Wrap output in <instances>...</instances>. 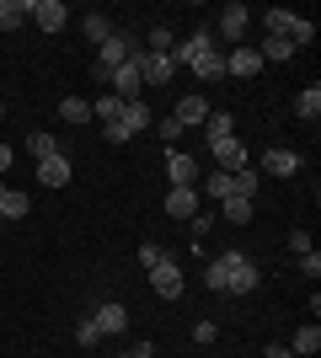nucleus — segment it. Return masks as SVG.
Returning a JSON list of instances; mask_svg holds the SVG:
<instances>
[{
  "instance_id": "nucleus-35",
  "label": "nucleus",
  "mask_w": 321,
  "mask_h": 358,
  "mask_svg": "<svg viewBox=\"0 0 321 358\" xmlns=\"http://www.w3.org/2000/svg\"><path fill=\"white\" fill-rule=\"evenodd\" d=\"M76 343H80V348H97V343H102V331H97V321H92V315H86V321L76 327Z\"/></svg>"
},
{
  "instance_id": "nucleus-18",
  "label": "nucleus",
  "mask_w": 321,
  "mask_h": 358,
  "mask_svg": "<svg viewBox=\"0 0 321 358\" xmlns=\"http://www.w3.org/2000/svg\"><path fill=\"white\" fill-rule=\"evenodd\" d=\"M171 118L183 123V129H187V123H204V118H209V96H199V91H193V96H183Z\"/></svg>"
},
{
  "instance_id": "nucleus-19",
  "label": "nucleus",
  "mask_w": 321,
  "mask_h": 358,
  "mask_svg": "<svg viewBox=\"0 0 321 358\" xmlns=\"http://www.w3.org/2000/svg\"><path fill=\"white\" fill-rule=\"evenodd\" d=\"M187 70L199 75V80H225V54H220V48H209V54H199Z\"/></svg>"
},
{
  "instance_id": "nucleus-31",
  "label": "nucleus",
  "mask_w": 321,
  "mask_h": 358,
  "mask_svg": "<svg viewBox=\"0 0 321 358\" xmlns=\"http://www.w3.org/2000/svg\"><path fill=\"white\" fill-rule=\"evenodd\" d=\"M113 32H118V27H113V22H107V16H102V11H92V16H86V38H92V43H97V48H102V43H107V38H113Z\"/></svg>"
},
{
  "instance_id": "nucleus-29",
  "label": "nucleus",
  "mask_w": 321,
  "mask_h": 358,
  "mask_svg": "<svg viewBox=\"0 0 321 358\" xmlns=\"http://www.w3.org/2000/svg\"><path fill=\"white\" fill-rule=\"evenodd\" d=\"M27 155L32 161H48V155H59V139L54 134H27Z\"/></svg>"
},
{
  "instance_id": "nucleus-40",
  "label": "nucleus",
  "mask_w": 321,
  "mask_h": 358,
  "mask_svg": "<svg viewBox=\"0 0 321 358\" xmlns=\"http://www.w3.org/2000/svg\"><path fill=\"white\" fill-rule=\"evenodd\" d=\"M155 134H161V139H177V134H183V123H177V118H161V123H155Z\"/></svg>"
},
{
  "instance_id": "nucleus-24",
  "label": "nucleus",
  "mask_w": 321,
  "mask_h": 358,
  "mask_svg": "<svg viewBox=\"0 0 321 358\" xmlns=\"http://www.w3.org/2000/svg\"><path fill=\"white\" fill-rule=\"evenodd\" d=\"M316 348H321V327H316V321H311V327H300V331H294L290 353H294V358H311V353H316Z\"/></svg>"
},
{
  "instance_id": "nucleus-6",
  "label": "nucleus",
  "mask_w": 321,
  "mask_h": 358,
  "mask_svg": "<svg viewBox=\"0 0 321 358\" xmlns=\"http://www.w3.org/2000/svg\"><path fill=\"white\" fill-rule=\"evenodd\" d=\"M70 177H76V166H70V155H48V161H38V187H70Z\"/></svg>"
},
{
  "instance_id": "nucleus-11",
  "label": "nucleus",
  "mask_w": 321,
  "mask_h": 358,
  "mask_svg": "<svg viewBox=\"0 0 321 358\" xmlns=\"http://www.w3.org/2000/svg\"><path fill=\"white\" fill-rule=\"evenodd\" d=\"M209 150H214V161H220V171H246V166H252V161H246V145L236 134L220 139V145H209Z\"/></svg>"
},
{
  "instance_id": "nucleus-28",
  "label": "nucleus",
  "mask_w": 321,
  "mask_h": 358,
  "mask_svg": "<svg viewBox=\"0 0 321 358\" xmlns=\"http://www.w3.org/2000/svg\"><path fill=\"white\" fill-rule=\"evenodd\" d=\"M118 113H123V102H118V96H113V91H107V96H97V102H92V118L102 123V129H107V123H118Z\"/></svg>"
},
{
  "instance_id": "nucleus-17",
  "label": "nucleus",
  "mask_w": 321,
  "mask_h": 358,
  "mask_svg": "<svg viewBox=\"0 0 321 358\" xmlns=\"http://www.w3.org/2000/svg\"><path fill=\"white\" fill-rule=\"evenodd\" d=\"M32 214V198L22 193V187H6L0 193V220H27Z\"/></svg>"
},
{
  "instance_id": "nucleus-10",
  "label": "nucleus",
  "mask_w": 321,
  "mask_h": 358,
  "mask_svg": "<svg viewBox=\"0 0 321 358\" xmlns=\"http://www.w3.org/2000/svg\"><path fill=\"white\" fill-rule=\"evenodd\" d=\"M246 22H252V11H246V6H241V0H230V6H225V11H220V16H214V27H220V32H225V38H230V43H241V32H246Z\"/></svg>"
},
{
  "instance_id": "nucleus-41",
  "label": "nucleus",
  "mask_w": 321,
  "mask_h": 358,
  "mask_svg": "<svg viewBox=\"0 0 321 358\" xmlns=\"http://www.w3.org/2000/svg\"><path fill=\"white\" fill-rule=\"evenodd\" d=\"M187 224H193V236H209V230H214V220H209V214H204V209L193 214V220H187Z\"/></svg>"
},
{
  "instance_id": "nucleus-42",
  "label": "nucleus",
  "mask_w": 321,
  "mask_h": 358,
  "mask_svg": "<svg viewBox=\"0 0 321 358\" xmlns=\"http://www.w3.org/2000/svg\"><path fill=\"white\" fill-rule=\"evenodd\" d=\"M0 171H11V145H0Z\"/></svg>"
},
{
  "instance_id": "nucleus-16",
  "label": "nucleus",
  "mask_w": 321,
  "mask_h": 358,
  "mask_svg": "<svg viewBox=\"0 0 321 358\" xmlns=\"http://www.w3.org/2000/svg\"><path fill=\"white\" fill-rule=\"evenodd\" d=\"M262 171H268V177H294V171H300V155H294V150H268V155H262Z\"/></svg>"
},
{
  "instance_id": "nucleus-1",
  "label": "nucleus",
  "mask_w": 321,
  "mask_h": 358,
  "mask_svg": "<svg viewBox=\"0 0 321 358\" xmlns=\"http://www.w3.org/2000/svg\"><path fill=\"white\" fill-rule=\"evenodd\" d=\"M257 262L246 252H225V257H214L209 262V273H204V284L214 289V294H252L257 289Z\"/></svg>"
},
{
  "instance_id": "nucleus-20",
  "label": "nucleus",
  "mask_w": 321,
  "mask_h": 358,
  "mask_svg": "<svg viewBox=\"0 0 321 358\" xmlns=\"http://www.w3.org/2000/svg\"><path fill=\"white\" fill-rule=\"evenodd\" d=\"M262 22H268V38H290L300 16H294L290 6H268V16H262Z\"/></svg>"
},
{
  "instance_id": "nucleus-27",
  "label": "nucleus",
  "mask_w": 321,
  "mask_h": 358,
  "mask_svg": "<svg viewBox=\"0 0 321 358\" xmlns=\"http://www.w3.org/2000/svg\"><path fill=\"white\" fill-rule=\"evenodd\" d=\"M59 118L64 123H92V102H86V96H64V102H59Z\"/></svg>"
},
{
  "instance_id": "nucleus-4",
  "label": "nucleus",
  "mask_w": 321,
  "mask_h": 358,
  "mask_svg": "<svg viewBox=\"0 0 321 358\" xmlns=\"http://www.w3.org/2000/svg\"><path fill=\"white\" fill-rule=\"evenodd\" d=\"M150 289L161 299H183V268H177L171 257H161V262L150 268Z\"/></svg>"
},
{
  "instance_id": "nucleus-13",
  "label": "nucleus",
  "mask_w": 321,
  "mask_h": 358,
  "mask_svg": "<svg viewBox=\"0 0 321 358\" xmlns=\"http://www.w3.org/2000/svg\"><path fill=\"white\" fill-rule=\"evenodd\" d=\"M150 107L145 102H123V113H118V129H123V139H134V134H145V129H150Z\"/></svg>"
},
{
  "instance_id": "nucleus-2",
  "label": "nucleus",
  "mask_w": 321,
  "mask_h": 358,
  "mask_svg": "<svg viewBox=\"0 0 321 358\" xmlns=\"http://www.w3.org/2000/svg\"><path fill=\"white\" fill-rule=\"evenodd\" d=\"M139 54V43L134 38H129V32H113V38H107L102 48H97V80H113V75L123 70V64L134 59Z\"/></svg>"
},
{
  "instance_id": "nucleus-46",
  "label": "nucleus",
  "mask_w": 321,
  "mask_h": 358,
  "mask_svg": "<svg viewBox=\"0 0 321 358\" xmlns=\"http://www.w3.org/2000/svg\"><path fill=\"white\" fill-rule=\"evenodd\" d=\"M0 193H6V182H0Z\"/></svg>"
},
{
  "instance_id": "nucleus-25",
  "label": "nucleus",
  "mask_w": 321,
  "mask_h": 358,
  "mask_svg": "<svg viewBox=\"0 0 321 358\" xmlns=\"http://www.w3.org/2000/svg\"><path fill=\"white\" fill-rule=\"evenodd\" d=\"M257 54H262V64H284V59H294V54H300V48H294L290 38H268V43H262Z\"/></svg>"
},
{
  "instance_id": "nucleus-22",
  "label": "nucleus",
  "mask_w": 321,
  "mask_h": 358,
  "mask_svg": "<svg viewBox=\"0 0 321 358\" xmlns=\"http://www.w3.org/2000/svg\"><path fill=\"white\" fill-rule=\"evenodd\" d=\"M204 134H209V145H220V139L236 134V118H230V113H214V107H209V118H204Z\"/></svg>"
},
{
  "instance_id": "nucleus-45",
  "label": "nucleus",
  "mask_w": 321,
  "mask_h": 358,
  "mask_svg": "<svg viewBox=\"0 0 321 358\" xmlns=\"http://www.w3.org/2000/svg\"><path fill=\"white\" fill-rule=\"evenodd\" d=\"M0 118H6V107H0Z\"/></svg>"
},
{
  "instance_id": "nucleus-39",
  "label": "nucleus",
  "mask_w": 321,
  "mask_h": 358,
  "mask_svg": "<svg viewBox=\"0 0 321 358\" xmlns=\"http://www.w3.org/2000/svg\"><path fill=\"white\" fill-rule=\"evenodd\" d=\"M290 252H294V257L311 252V230H290Z\"/></svg>"
},
{
  "instance_id": "nucleus-30",
  "label": "nucleus",
  "mask_w": 321,
  "mask_h": 358,
  "mask_svg": "<svg viewBox=\"0 0 321 358\" xmlns=\"http://www.w3.org/2000/svg\"><path fill=\"white\" fill-rule=\"evenodd\" d=\"M220 214H225V224H246V220H252V198H225Z\"/></svg>"
},
{
  "instance_id": "nucleus-36",
  "label": "nucleus",
  "mask_w": 321,
  "mask_h": 358,
  "mask_svg": "<svg viewBox=\"0 0 321 358\" xmlns=\"http://www.w3.org/2000/svg\"><path fill=\"white\" fill-rule=\"evenodd\" d=\"M300 273H306V278H321V252H316V246L300 252Z\"/></svg>"
},
{
  "instance_id": "nucleus-43",
  "label": "nucleus",
  "mask_w": 321,
  "mask_h": 358,
  "mask_svg": "<svg viewBox=\"0 0 321 358\" xmlns=\"http://www.w3.org/2000/svg\"><path fill=\"white\" fill-rule=\"evenodd\" d=\"M268 358H294V353H290V348H268Z\"/></svg>"
},
{
  "instance_id": "nucleus-14",
  "label": "nucleus",
  "mask_w": 321,
  "mask_h": 358,
  "mask_svg": "<svg viewBox=\"0 0 321 358\" xmlns=\"http://www.w3.org/2000/svg\"><path fill=\"white\" fill-rule=\"evenodd\" d=\"M166 214L171 220H193V214H199V187H171L166 193Z\"/></svg>"
},
{
  "instance_id": "nucleus-3",
  "label": "nucleus",
  "mask_w": 321,
  "mask_h": 358,
  "mask_svg": "<svg viewBox=\"0 0 321 358\" xmlns=\"http://www.w3.org/2000/svg\"><path fill=\"white\" fill-rule=\"evenodd\" d=\"M134 70H139V80L145 86H171V75H177V64H171V54H134Z\"/></svg>"
},
{
  "instance_id": "nucleus-26",
  "label": "nucleus",
  "mask_w": 321,
  "mask_h": 358,
  "mask_svg": "<svg viewBox=\"0 0 321 358\" xmlns=\"http://www.w3.org/2000/svg\"><path fill=\"white\" fill-rule=\"evenodd\" d=\"M204 187H209V198H214V203H225V198H236V171H214V177L204 182Z\"/></svg>"
},
{
  "instance_id": "nucleus-34",
  "label": "nucleus",
  "mask_w": 321,
  "mask_h": 358,
  "mask_svg": "<svg viewBox=\"0 0 321 358\" xmlns=\"http://www.w3.org/2000/svg\"><path fill=\"white\" fill-rule=\"evenodd\" d=\"M171 48H177L171 27H150V54H171Z\"/></svg>"
},
{
  "instance_id": "nucleus-21",
  "label": "nucleus",
  "mask_w": 321,
  "mask_h": 358,
  "mask_svg": "<svg viewBox=\"0 0 321 358\" xmlns=\"http://www.w3.org/2000/svg\"><path fill=\"white\" fill-rule=\"evenodd\" d=\"M32 0H0V32H16L22 22H27Z\"/></svg>"
},
{
  "instance_id": "nucleus-12",
  "label": "nucleus",
  "mask_w": 321,
  "mask_h": 358,
  "mask_svg": "<svg viewBox=\"0 0 321 358\" xmlns=\"http://www.w3.org/2000/svg\"><path fill=\"white\" fill-rule=\"evenodd\" d=\"M107 86H113V96H118V102H139V91H145V80H139L134 59H129V64H123L118 75H113V80H107Z\"/></svg>"
},
{
  "instance_id": "nucleus-8",
  "label": "nucleus",
  "mask_w": 321,
  "mask_h": 358,
  "mask_svg": "<svg viewBox=\"0 0 321 358\" xmlns=\"http://www.w3.org/2000/svg\"><path fill=\"white\" fill-rule=\"evenodd\" d=\"M32 22H38V27L43 32H59L64 22H70V6H64V0H32Z\"/></svg>"
},
{
  "instance_id": "nucleus-15",
  "label": "nucleus",
  "mask_w": 321,
  "mask_h": 358,
  "mask_svg": "<svg viewBox=\"0 0 321 358\" xmlns=\"http://www.w3.org/2000/svg\"><path fill=\"white\" fill-rule=\"evenodd\" d=\"M97 331H102V337H118L123 327H129V310H123V305H113V299H107V305H97Z\"/></svg>"
},
{
  "instance_id": "nucleus-33",
  "label": "nucleus",
  "mask_w": 321,
  "mask_h": 358,
  "mask_svg": "<svg viewBox=\"0 0 321 358\" xmlns=\"http://www.w3.org/2000/svg\"><path fill=\"white\" fill-rule=\"evenodd\" d=\"M290 43H294V48H306V43H316V22H311V16H300V22H294V32H290Z\"/></svg>"
},
{
  "instance_id": "nucleus-7",
  "label": "nucleus",
  "mask_w": 321,
  "mask_h": 358,
  "mask_svg": "<svg viewBox=\"0 0 321 358\" xmlns=\"http://www.w3.org/2000/svg\"><path fill=\"white\" fill-rule=\"evenodd\" d=\"M257 70H262V54H257V48L236 43V48L225 54V75H236V80H252Z\"/></svg>"
},
{
  "instance_id": "nucleus-5",
  "label": "nucleus",
  "mask_w": 321,
  "mask_h": 358,
  "mask_svg": "<svg viewBox=\"0 0 321 358\" xmlns=\"http://www.w3.org/2000/svg\"><path fill=\"white\" fill-rule=\"evenodd\" d=\"M209 48H220L214 43V27H199V32H187L183 43L171 48V64H193L199 54H209Z\"/></svg>"
},
{
  "instance_id": "nucleus-9",
  "label": "nucleus",
  "mask_w": 321,
  "mask_h": 358,
  "mask_svg": "<svg viewBox=\"0 0 321 358\" xmlns=\"http://www.w3.org/2000/svg\"><path fill=\"white\" fill-rule=\"evenodd\" d=\"M166 177H171V187H193L199 182V161L187 150H166Z\"/></svg>"
},
{
  "instance_id": "nucleus-32",
  "label": "nucleus",
  "mask_w": 321,
  "mask_h": 358,
  "mask_svg": "<svg viewBox=\"0 0 321 358\" xmlns=\"http://www.w3.org/2000/svg\"><path fill=\"white\" fill-rule=\"evenodd\" d=\"M257 187H262V171H257V166L236 171V198H257Z\"/></svg>"
},
{
  "instance_id": "nucleus-23",
  "label": "nucleus",
  "mask_w": 321,
  "mask_h": 358,
  "mask_svg": "<svg viewBox=\"0 0 321 358\" xmlns=\"http://www.w3.org/2000/svg\"><path fill=\"white\" fill-rule=\"evenodd\" d=\"M294 113H300L306 123H316V118H321V86H316V80H311V86L294 96Z\"/></svg>"
},
{
  "instance_id": "nucleus-37",
  "label": "nucleus",
  "mask_w": 321,
  "mask_h": 358,
  "mask_svg": "<svg viewBox=\"0 0 321 358\" xmlns=\"http://www.w3.org/2000/svg\"><path fill=\"white\" fill-rule=\"evenodd\" d=\"M161 246H155V241H139V268H155V262H161Z\"/></svg>"
},
{
  "instance_id": "nucleus-44",
  "label": "nucleus",
  "mask_w": 321,
  "mask_h": 358,
  "mask_svg": "<svg viewBox=\"0 0 321 358\" xmlns=\"http://www.w3.org/2000/svg\"><path fill=\"white\" fill-rule=\"evenodd\" d=\"M113 358H139V353H134V348H129V353H113Z\"/></svg>"
},
{
  "instance_id": "nucleus-38",
  "label": "nucleus",
  "mask_w": 321,
  "mask_h": 358,
  "mask_svg": "<svg viewBox=\"0 0 321 358\" xmlns=\"http://www.w3.org/2000/svg\"><path fill=\"white\" fill-rule=\"evenodd\" d=\"M214 337H220V327H214V321H199V327H193V343H199V348H209Z\"/></svg>"
}]
</instances>
